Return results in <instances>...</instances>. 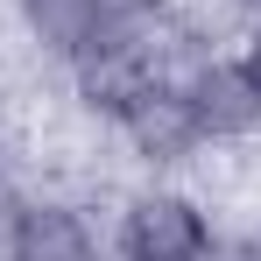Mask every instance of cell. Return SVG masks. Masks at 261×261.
Listing matches in <instances>:
<instances>
[{
  "label": "cell",
  "instance_id": "obj_1",
  "mask_svg": "<svg viewBox=\"0 0 261 261\" xmlns=\"http://www.w3.org/2000/svg\"><path fill=\"white\" fill-rule=\"evenodd\" d=\"M71 78H78V106L120 127L155 85H170L176 71H170V57H163V43H155L148 29H106V36L71 64Z\"/></svg>",
  "mask_w": 261,
  "mask_h": 261
},
{
  "label": "cell",
  "instance_id": "obj_2",
  "mask_svg": "<svg viewBox=\"0 0 261 261\" xmlns=\"http://www.w3.org/2000/svg\"><path fill=\"white\" fill-rule=\"evenodd\" d=\"M212 240H219L212 212L184 191H134L120 205V233H113L120 261H205Z\"/></svg>",
  "mask_w": 261,
  "mask_h": 261
},
{
  "label": "cell",
  "instance_id": "obj_3",
  "mask_svg": "<svg viewBox=\"0 0 261 261\" xmlns=\"http://www.w3.org/2000/svg\"><path fill=\"white\" fill-rule=\"evenodd\" d=\"M176 92H184L198 134H205V148H226V141L261 134V92L247 85L240 57H212V49L191 57V64L176 71Z\"/></svg>",
  "mask_w": 261,
  "mask_h": 261
},
{
  "label": "cell",
  "instance_id": "obj_4",
  "mask_svg": "<svg viewBox=\"0 0 261 261\" xmlns=\"http://www.w3.org/2000/svg\"><path fill=\"white\" fill-rule=\"evenodd\" d=\"M0 261H99V233L71 198H7L0 205Z\"/></svg>",
  "mask_w": 261,
  "mask_h": 261
},
{
  "label": "cell",
  "instance_id": "obj_5",
  "mask_svg": "<svg viewBox=\"0 0 261 261\" xmlns=\"http://www.w3.org/2000/svg\"><path fill=\"white\" fill-rule=\"evenodd\" d=\"M120 134H127V148L148 163V170H176V163H191V155L205 148V134H198V120H191V106H184L176 78L148 92L127 120H120Z\"/></svg>",
  "mask_w": 261,
  "mask_h": 261
},
{
  "label": "cell",
  "instance_id": "obj_6",
  "mask_svg": "<svg viewBox=\"0 0 261 261\" xmlns=\"http://www.w3.org/2000/svg\"><path fill=\"white\" fill-rule=\"evenodd\" d=\"M21 7V29H29V43L57 57V64H78L113 21H106V7L99 0H14Z\"/></svg>",
  "mask_w": 261,
  "mask_h": 261
},
{
  "label": "cell",
  "instance_id": "obj_7",
  "mask_svg": "<svg viewBox=\"0 0 261 261\" xmlns=\"http://www.w3.org/2000/svg\"><path fill=\"white\" fill-rule=\"evenodd\" d=\"M99 7H106V21H113V29H148V21H163V14H170L176 0H99Z\"/></svg>",
  "mask_w": 261,
  "mask_h": 261
},
{
  "label": "cell",
  "instance_id": "obj_8",
  "mask_svg": "<svg viewBox=\"0 0 261 261\" xmlns=\"http://www.w3.org/2000/svg\"><path fill=\"white\" fill-rule=\"evenodd\" d=\"M240 71H247V85L261 92V14L247 21V36H240Z\"/></svg>",
  "mask_w": 261,
  "mask_h": 261
},
{
  "label": "cell",
  "instance_id": "obj_9",
  "mask_svg": "<svg viewBox=\"0 0 261 261\" xmlns=\"http://www.w3.org/2000/svg\"><path fill=\"white\" fill-rule=\"evenodd\" d=\"M205 261H261V240H212Z\"/></svg>",
  "mask_w": 261,
  "mask_h": 261
},
{
  "label": "cell",
  "instance_id": "obj_10",
  "mask_svg": "<svg viewBox=\"0 0 261 261\" xmlns=\"http://www.w3.org/2000/svg\"><path fill=\"white\" fill-rule=\"evenodd\" d=\"M240 7H247V14H261V0H240Z\"/></svg>",
  "mask_w": 261,
  "mask_h": 261
}]
</instances>
